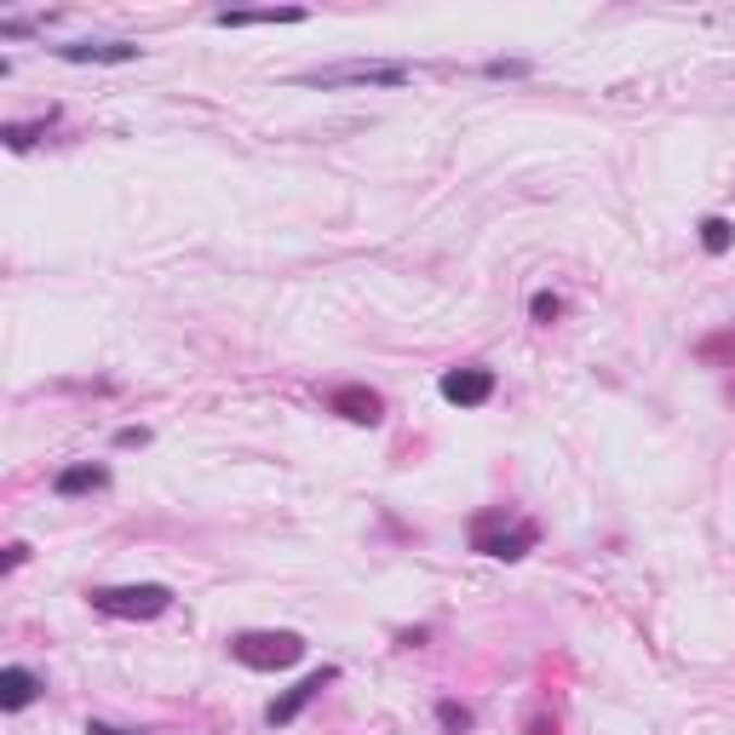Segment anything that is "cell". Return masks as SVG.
Returning a JSON list of instances; mask_svg holds the SVG:
<instances>
[{"label": "cell", "mask_w": 735, "mask_h": 735, "mask_svg": "<svg viewBox=\"0 0 735 735\" xmlns=\"http://www.w3.org/2000/svg\"><path fill=\"white\" fill-rule=\"evenodd\" d=\"M98 615H115V621H155L173 609V591L161 581H133V586H98L87 591Z\"/></svg>", "instance_id": "1"}, {"label": "cell", "mask_w": 735, "mask_h": 735, "mask_svg": "<svg viewBox=\"0 0 735 735\" xmlns=\"http://www.w3.org/2000/svg\"><path fill=\"white\" fill-rule=\"evenodd\" d=\"M231 656L253 672H282L304 656V638L299 632H236L231 638Z\"/></svg>", "instance_id": "2"}, {"label": "cell", "mask_w": 735, "mask_h": 735, "mask_svg": "<svg viewBox=\"0 0 735 735\" xmlns=\"http://www.w3.org/2000/svg\"><path fill=\"white\" fill-rule=\"evenodd\" d=\"M535 540H540V528H535V523L500 528V512H488V518H477V523H472V546L483 551V558H506V563H518V558H528V551H535Z\"/></svg>", "instance_id": "3"}, {"label": "cell", "mask_w": 735, "mask_h": 735, "mask_svg": "<svg viewBox=\"0 0 735 735\" xmlns=\"http://www.w3.org/2000/svg\"><path fill=\"white\" fill-rule=\"evenodd\" d=\"M304 80L311 87H402L408 64H339V70H316Z\"/></svg>", "instance_id": "4"}, {"label": "cell", "mask_w": 735, "mask_h": 735, "mask_svg": "<svg viewBox=\"0 0 735 735\" xmlns=\"http://www.w3.org/2000/svg\"><path fill=\"white\" fill-rule=\"evenodd\" d=\"M437 391H443V402H454V408H483L488 397H495V368H483V362L448 368V374L437 379Z\"/></svg>", "instance_id": "5"}, {"label": "cell", "mask_w": 735, "mask_h": 735, "mask_svg": "<svg viewBox=\"0 0 735 735\" xmlns=\"http://www.w3.org/2000/svg\"><path fill=\"white\" fill-rule=\"evenodd\" d=\"M339 678V667H322V672H311V678H299L294 689H288V696H276L271 707H264V724H271V730H282V724H294L299 719V712L304 707H311L316 696H322V689H328Z\"/></svg>", "instance_id": "6"}, {"label": "cell", "mask_w": 735, "mask_h": 735, "mask_svg": "<svg viewBox=\"0 0 735 735\" xmlns=\"http://www.w3.org/2000/svg\"><path fill=\"white\" fill-rule=\"evenodd\" d=\"M64 64H133V58H145V47H133V40H70V47H52Z\"/></svg>", "instance_id": "7"}, {"label": "cell", "mask_w": 735, "mask_h": 735, "mask_svg": "<svg viewBox=\"0 0 735 735\" xmlns=\"http://www.w3.org/2000/svg\"><path fill=\"white\" fill-rule=\"evenodd\" d=\"M328 408L345 414L351 425H379L385 420V402H379V391H368V385H339V391H328Z\"/></svg>", "instance_id": "8"}, {"label": "cell", "mask_w": 735, "mask_h": 735, "mask_svg": "<svg viewBox=\"0 0 735 735\" xmlns=\"http://www.w3.org/2000/svg\"><path fill=\"white\" fill-rule=\"evenodd\" d=\"M98 488H110V465H98V460H75V465H64V472L52 477V495L58 500L98 495Z\"/></svg>", "instance_id": "9"}, {"label": "cell", "mask_w": 735, "mask_h": 735, "mask_svg": "<svg viewBox=\"0 0 735 735\" xmlns=\"http://www.w3.org/2000/svg\"><path fill=\"white\" fill-rule=\"evenodd\" d=\"M35 696H40V678L29 667H7V672H0V707H7V712H24Z\"/></svg>", "instance_id": "10"}, {"label": "cell", "mask_w": 735, "mask_h": 735, "mask_svg": "<svg viewBox=\"0 0 735 735\" xmlns=\"http://www.w3.org/2000/svg\"><path fill=\"white\" fill-rule=\"evenodd\" d=\"M219 29H248V24H304V7H264V12H213Z\"/></svg>", "instance_id": "11"}, {"label": "cell", "mask_w": 735, "mask_h": 735, "mask_svg": "<svg viewBox=\"0 0 735 735\" xmlns=\"http://www.w3.org/2000/svg\"><path fill=\"white\" fill-rule=\"evenodd\" d=\"M730 241H735V231H730V219H701V248L707 253H730Z\"/></svg>", "instance_id": "12"}, {"label": "cell", "mask_w": 735, "mask_h": 735, "mask_svg": "<svg viewBox=\"0 0 735 735\" xmlns=\"http://www.w3.org/2000/svg\"><path fill=\"white\" fill-rule=\"evenodd\" d=\"M437 719H443V730L448 735H465L477 719H472V707H460V701H437Z\"/></svg>", "instance_id": "13"}, {"label": "cell", "mask_w": 735, "mask_h": 735, "mask_svg": "<svg viewBox=\"0 0 735 735\" xmlns=\"http://www.w3.org/2000/svg\"><path fill=\"white\" fill-rule=\"evenodd\" d=\"M40 133H47V121H12V127L0 133V138H7V150H29Z\"/></svg>", "instance_id": "14"}, {"label": "cell", "mask_w": 735, "mask_h": 735, "mask_svg": "<svg viewBox=\"0 0 735 735\" xmlns=\"http://www.w3.org/2000/svg\"><path fill=\"white\" fill-rule=\"evenodd\" d=\"M528 316H535V322H546V328H551V322H558V316H563V299L540 288L535 299H528Z\"/></svg>", "instance_id": "15"}, {"label": "cell", "mask_w": 735, "mask_h": 735, "mask_svg": "<svg viewBox=\"0 0 735 735\" xmlns=\"http://www.w3.org/2000/svg\"><path fill=\"white\" fill-rule=\"evenodd\" d=\"M145 443H150L145 425H121V432H115V448H145Z\"/></svg>", "instance_id": "16"}, {"label": "cell", "mask_w": 735, "mask_h": 735, "mask_svg": "<svg viewBox=\"0 0 735 735\" xmlns=\"http://www.w3.org/2000/svg\"><path fill=\"white\" fill-rule=\"evenodd\" d=\"M528 64H518V58H495V64H488V75H523Z\"/></svg>", "instance_id": "17"}, {"label": "cell", "mask_w": 735, "mask_h": 735, "mask_svg": "<svg viewBox=\"0 0 735 735\" xmlns=\"http://www.w3.org/2000/svg\"><path fill=\"white\" fill-rule=\"evenodd\" d=\"M87 735H127V730H115V724H104V719H92V724H87Z\"/></svg>", "instance_id": "18"}]
</instances>
